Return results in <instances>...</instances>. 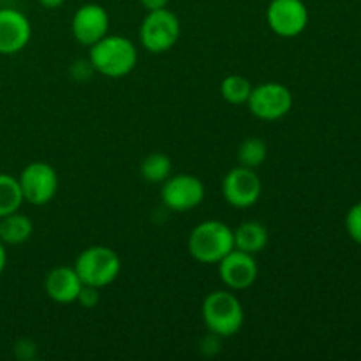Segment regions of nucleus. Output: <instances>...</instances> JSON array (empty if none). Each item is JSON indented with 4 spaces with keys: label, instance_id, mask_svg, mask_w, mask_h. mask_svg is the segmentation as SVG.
<instances>
[{
    "label": "nucleus",
    "instance_id": "1",
    "mask_svg": "<svg viewBox=\"0 0 361 361\" xmlns=\"http://www.w3.org/2000/svg\"><path fill=\"white\" fill-rule=\"evenodd\" d=\"M88 62L95 73L106 78H123L137 66V48L123 35H104L88 48Z\"/></svg>",
    "mask_w": 361,
    "mask_h": 361
},
{
    "label": "nucleus",
    "instance_id": "2",
    "mask_svg": "<svg viewBox=\"0 0 361 361\" xmlns=\"http://www.w3.org/2000/svg\"><path fill=\"white\" fill-rule=\"evenodd\" d=\"M201 317L212 335L228 338L238 334L245 321L242 302L231 289L212 291L201 305Z\"/></svg>",
    "mask_w": 361,
    "mask_h": 361
},
{
    "label": "nucleus",
    "instance_id": "3",
    "mask_svg": "<svg viewBox=\"0 0 361 361\" xmlns=\"http://www.w3.org/2000/svg\"><path fill=\"white\" fill-rule=\"evenodd\" d=\"M189 254L203 264H217L235 249L233 229L221 221L200 222L187 240Z\"/></svg>",
    "mask_w": 361,
    "mask_h": 361
},
{
    "label": "nucleus",
    "instance_id": "4",
    "mask_svg": "<svg viewBox=\"0 0 361 361\" xmlns=\"http://www.w3.org/2000/svg\"><path fill=\"white\" fill-rule=\"evenodd\" d=\"M74 270L83 286L102 289L113 284L122 271V259L106 245L87 247L74 261Z\"/></svg>",
    "mask_w": 361,
    "mask_h": 361
},
{
    "label": "nucleus",
    "instance_id": "5",
    "mask_svg": "<svg viewBox=\"0 0 361 361\" xmlns=\"http://www.w3.org/2000/svg\"><path fill=\"white\" fill-rule=\"evenodd\" d=\"M180 34H182V25L178 16L168 7L148 11L140 27L141 46L155 55L169 51L178 42Z\"/></svg>",
    "mask_w": 361,
    "mask_h": 361
},
{
    "label": "nucleus",
    "instance_id": "6",
    "mask_svg": "<svg viewBox=\"0 0 361 361\" xmlns=\"http://www.w3.org/2000/svg\"><path fill=\"white\" fill-rule=\"evenodd\" d=\"M293 92L286 85L268 81L252 87L247 108L256 118L263 122H277L293 109Z\"/></svg>",
    "mask_w": 361,
    "mask_h": 361
},
{
    "label": "nucleus",
    "instance_id": "7",
    "mask_svg": "<svg viewBox=\"0 0 361 361\" xmlns=\"http://www.w3.org/2000/svg\"><path fill=\"white\" fill-rule=\"evenodd\" d=\"M18 182H20L23 201L32 207L48 204L59 190V175L55 168L44 161H35L25 166L18 176Z\"/></svg>",
    "mask_w": 361,
    "mask_h": 361
},
{
    "label": "nucleus",
    "instance_id": "8",
    "mask_svg": "<svg viewBox=\"0 0 361 361\" xmlns=\"http://www.w3.org/2000/svg\"><path fill=\"white\" fill-rule=\"evenodd\" d=\"M204 200V185L189 173L171 175L161 187V201L168 210L185 214L200 207Z\"/></svg>",
    "mask_w": 361,
    "mask_h": 361
},
{
    "label": "nucleus",
    "instance_id": "9",
    "mask_svg": "<svg viewBox=\"0 0 361 361\" xmlns=\"http://www.w3.org/2000/svg\"><path fill=\"white\" fill-rule=\"evenodd\" d=\"M261 192H263V183L256 169L243 168L238 164L236 168L229 169L222 178V196L226 203L238 210L254 207L259 201Z\"/></svg>",
    "mask_w": 361,
    "mask_h": 361
},
{
    "label": "nucleus",
    "instance_id": "10",
    "mask_svg": "<svg viewBox=\"0 0 361 361\" xmlns=\"http://www.w3.org/2000/svg\"><path fill=\"white\" fill-rule=\"evenodd\" d=\"M267 21L279 37H296L309 25V7L303 0H271L267 7Z\"/></svg>",
    "mask_w": 361,
    "mask_h": 361
},
{
    "label": "nucleus",
    "instance_id": "11",
    "mask_svg": "<svg viewBox=\"0 0 361 361\" xmlns=\"http://www.w3.org/2000/svg\"><path fill=\"white\" fill-rule=\"evenodd\" d=\"M217 268L222 284L231 291H245L254 286L259 275L256 256L238 249H233L228 256L222 257Z\"/></svg>",
    "mask_w": 361,
    "mask_h": 361
},
{
    "label": "nucleus",
    "instance_id": "12",
    "mask_svg": "<svg viewBox=\"0 0 361 361\" xmlns=\"http://www.w3.org/2000/svg\"><path fill=\"white\" fill-rule=\"evenodd\" d=\"M71 30H73L76 42L90 48L92 44L109 34L108 11L99 4H83L74 13Z\"/></svg>",
    "mask_w": 361,
    "mask_h": 361
},
{
    "label": "nucleus",
    "instance_id": "13",
    "mask_svg": "<svg viewBox=\"0 0 361 361\" xmlns=\"http://www.w3.org/2000/svg\"><path fill=\"white\" fill-rule=\"evenodd\" d=\"M32 37V25L21 11L0 9V55H16L23 51Z\"/></svg>",
    "mask_w": 361,
    "mask_h": 361
},
{
    "label": "nucleus",
    "instance_id": "14",
    "mask_svg": "<svg viewBox=\"0 0 361 361\" xmlns=\"http://www.w3.org/2000/svg\"><path fill=\"white\" fill-rule=\"evenodd\" d=\"M83 282L78 277L74 267H56L48 271L44 279V291L51 302L60 305L76 303Z\"/></svg>",
    "mask_w": 361,
    "mask_h": 361
},
{
    "label": "nucleus",
    "instance_id": "15",
    "mask_svg": "<svg viewBox=\"0 0 361 361\" xmlns=\"http://www.w3.org/2000/svg\"><path fill=\"white\" fill-rule=\"evenodd\" d=\"M233 238H235V249L256 256L267 249L270 235H268L267 226L261 222L245 221L238 228L233 229Z\"/></svg>",
    "mask_w": 361,
    "mask_h": 361
},
{
    "label": "nucleus",
    "instance_id": "16",
    "mask_svg": "<svg viewBox=\"0 0 361 361\" xmlns=\"http://www.w3.org/2000/svg\"><path fill=\"white\" fill-rule=\"evenodd\" d=\"M34 233V224L30 217L20 210L0 217V240L4 245H21L28 242Z\"/></svg>",
    "mask_w": 361,
    "mask_h": 361
},
{
    "label": "nucleus",
    "instance_id": "17",
    "mask_svg": "<svg viewBox=\"0 0 361 361\" xmlns=\"http://www.w3.org/2000/svg\"><path fill=\"white\" fill-rule=\"evenodd\" d=\"M173 164L171 159L168 157L162 152H154V154H148L147 157L141 161L140 164V173L145 178V182L148 183H162L171 176Z\"/></svg>",
    "mask_w": 361,
    "mask_h": 361
},
{
    "label": "nucleus",
    "instance_id": "18",
    "mask_svg": "<svg viewBox=\"0 0 361 361\" xmlns=\"http://www.w3.org/2000/svg\"><path fill=\"white\" fill-rule=\"evenodd\" d=\"M23 203V194L16 176L0 173V217L20 210Z\"/></svg>",
    "mask_w": 361,
    "mask_h": 361
},
{
    "label": "nucleus",
    "instance_id": "19",
    "mask_svg": "<svg viewBox=\"0 0 361 361\" xmlns=\"http://www.w3.org/2000/svg\"><path fill=\"white\" fill-rule=\"evenodd\" d=\"M252 92V85L242 74H229L221 83V95L229 104H247Z\"/></svg>",
    "mask_w": 361,
    "mask_h": 361
},
{
    "label": "nucleus",
    "instance_id": "20",
    "mask_svg": "<svg viewBox=\"0 0 361 361\" xmlns=\"http://www.w3.org/2000/svg\"><path fill=\"white\" fill-rule=\"evenodd\" d=\"M268 147L261 137H247L240 143L238 150H236V159H238L240 166L250 169H257L264 161H267Z\"/></svg>",
    "mask_w": 361,
    "mask_h": 361
},
{
    "label": "nucleus",
    "instance_id": "21",
    "mask_svg": "<svg viewBox=\"0 0 361 361\" xmlns=\"http://www.w3.org/2000/svg\"><path fill=\"white\" fill-rule=\"evenodd\" d=\"M345 231L353 242L361 245V201L349 208L345 215Z\"/></svg>",
    "mask_w": 361,
    "mask_h": 361
},
{
    "label": "nucleus",
    "instance_id": "22",
    "mask_svg": "<svg viewBox=\"0 0 361 361\" xmlns=\"http://www.w3.org/2000/svg\"><path fill=\"white\" fill-rule=\"evenodd\" d=\"M76 303L83 305L85 309H92L99 303V289L97 288H90V286H83L78 295Z\"/></svg>",
    "mask_w": 361,
    "mask_h": 361
},
{
    "label": "nucleus",
    "instance_id": "23",
    "mask_svg": "<svg viewBox=\"0 0 361 361\" xmlns=\"http://www.w3.org/2000/svg\"><path fill=\"white\" fill-rule=\"evenodd\" d=\"M141 6L148 11H159V9H164V7H168L169 0H140Z\"/></svg>",
    "mask_w": 361,
    "mask_h": 361
},
{
    "label": "nucleus",
    "instance_id": "24",
    "mask_svg": "<svg viewBox=\"0 0 361 361\" xmlns=\"http://www.w3.org/2000/svg\"><path fill=\"white\" fill-rule=\"evenodd\" d=\"M6 264H7V250H6V245L2 243V240H0V275H2L4 270H6Z\"/></svg>",
    "mask_w": 361,
    "mask_h": 361
},
{
    "label": "nucleus",
    "instance_id": "25",
    "mask_svg": "<svg viewBox=\"0 0 361 361\" xmlns=\"http://www.w3.org/2000/svg\"><path fill=\"white\" fill-rule=\"evenodd\" d=\"M39 4H41L42 7H46V9H56V7L62 6L66 0H37Z\"/></svg>",
    "mask_w": 361,
    "mask_h": 361
}]
</instances>
